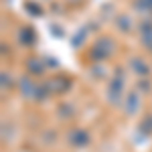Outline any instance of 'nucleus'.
<instances>
[{
  "label": "nucleus",
  "instance_id": "3",
  "mask_svg": "<svg viewBox=\"0 0 152 152\" xmlns=\"http://www.w3.org/2000/svg\"><path fill=\"white\" fill-rule=\"evenodd\" d=\"M75 136H77V138H75V142H77V144H85V142H87V136H85L83 132H79V134H75Z\"/></svg>",
  "mask_w": 152,
  "mask_h": 152
},
{
  "label": "nucleus",
  "instance_id": "2",
  "mask_svg": "<svg viewBox=\"0 0 152 152\" xmlns=\"http://www.w3.org/2000/svg\"><path fill=\"white\" fill-rule=\"evenodd\" d=\"M132 65H134L136 73H148V67H146L142 61H138V59H134V61H132Z\"/></svg>",
  "mask_w": 152,
  "mask_h": 152
},
{
  "label": "nucleus",
  "instance_id": "1",
  "mask_svg": "<svg viewBox=\"0 0 152 152\" xmlns=\"http://www.w3.org/2000/svg\"><path fill=\"white\" fill-rule=\"evenodd\" d=\"M26 65H28L31 73H43V65H41V61H37V59H31Z\"/></svg>",
  "mask_w": 152,
  "mask_h": 152
}]
</instances>
